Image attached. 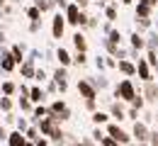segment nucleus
Wrapping results in <instances>:
<instances>
[{"label":"nucleus","mask_w":158,"mask_h":146,"mask_svg":"<svg viewBox=\"0 0 158 146\" xmlns=\"http://www.w3.org/2000/svg\"><path fill=\"white\" fill-rule=\"evenodd\" d=\"M44 85H46V88H44L46 93H59V85L54 83V81H46V83H44Z\"/></svg>","instance_id":"46"},{"label":"nucleus","mask_w":158,"mask_h":146,"mask_svg":"<svg viewBox=\"0 0 158 146\" xmlns=\"http://www.w3.org/2000/svg\"><path fill=\"white\" fill-rule=\"evenodd\" d=\"M107 39H110V42H114L117 46H122V42H124V37H122V32H119L117 27H114V29H112V32L107 34Z\"/></svg>","instance_id":"36"},{"label":"nucleus","mask_w":158,"mask_h":146,"mask_svg":"<svg viewBox=\"0 0 158 146\" xmlns=\"http://www.w3.org/2000/svg\"><path fill=\"white\" fill-rule=\"evenodd\" d=\"M148 146H158V129H151V139H148Z\"/></svg>","instance_id":"47"},{"label":"nucleus","mask_w":158,"mask_h":146,"mask_svg":"<svg viewBox=\"0 0 158 146\" xmlns=\"http://www.w3.org/2000/svg\"><path fill=\"white\" fill-rule=\"evenodd\" d=\"M49 117V107H44V105H37L34 107V112H32V119H34V124L41 122V119H46Z\"/></svg>","instance_id":"29"},{"label":"nucleus","mask_w":158,"mask_h":146,"mask_svg":"<svg viewBox=\"0 0 158 146\" xmlns=\"http://www.w3.org/2000/svg\"><path fill=\"white\" fill-rule=\"evenodd\" d=\"M29 127H32V124H29V119H27V117H20V119H17V131H22V134H24Z\"/></svg>","instance_id":"40"},{"label":"nucleus","mask_w":158,"mask_h":146,"mask_svg":"<svg viewBox=\"0 0 158 146\" xmlns=\"http://www.w3.org/2000/svg\"><path fill=\"white\" fill-rule=\"evenodd\" d=\"M83 105L88 112H98V100H83Z\"/></svg>","instance_id":"43"},{"label":"nucleus","mask_w":158,"mask_h":146,"mask_svg":"<svg viewBox=\"0 0 158 146\" xmlns=\"http://www.w3.org/2000/svg\"><path fill=\"white\" fill-rule=\"evenodd\" d=\"M34 144H37V146H49V139H46V136H41L39 141H34Z\"/></svg>","instance_id":"54"},{"label":"nucleus","mask_w":158,"mask_h":146,"mask_svg":"<svg viewBox=\"0 0 158 146\" xmlns=\"http://www.w3.org/2000/svg\"><path fill=\"white\" fill-rule=\"evenodd\" d=\"M85 29H98V17H90L88 24H85Z\"/></svg>","instance_id":"51"},{"label":"nucleus","mask_w":158,"mask_h":146,"mask_svg":"<svg viewBox=\"0 0 158 146\" xmlns=\"http://www.w3.org/2000/svg\"><path fill=\"white\" fill-rule=\"evenodd\" d=\"M153 29H156V32H158V20H156V22H153Z\"/></svg>","instance_id":"60"},{"label":"nucleus","mask_w":158,"mask_h":146,"mask_svg":"<svg viewBox=\"0 0 158 146\" xmlns=\"http://www.w3.org/2000/svg\"><path fill=\"white\" fill-rule=\"evenodd\" d=\"M34 81H37V83H46V81H51V78L46 76V71H44V68H37V76H34Z\"/></svg>","instance_id":"41"},{"label":"nucleus","mask_w":158,"mask_h":146,"mask_svg":"<svg viewBox=\"0 0 158 146\" xmlns=\"http://www.w3.org/2000/svg\"><path fill=\"white\" fill-rule=\"evenodd\" d=\"M100 146H122V144H119V141H114L112 136H105V139L100 141Z\"/></svg>","instance_id":"45"},{"label":"nucleus","mask_w":158,"mask_h":146,"mask_svg":"<svg viewBox=\"0 0 158 146\" xmlns=\"http://www.w3.org/2000/svg\"><path fill=\"white\" fill-rule=\"evenodd\" d=\"M7 139H10V131L5 127H0V141H7Z\"/></svg>","instance_id":"52"},{"label":"nucleus","mask_w":158,"mask_h":146,"mask_svg":"<svg viewBox=\"0 0 158 146\" xmlns=\"http://www.w3.org/2000/svg\"><path fill=\"white\" fill-rule=\"evenodd\" d=\"M105 61H107V68H117V59H114V56H105Z\"/></svg>","instance_id":"49"},{"label":"nucleus","mask_w":158,"mask_h":146,"mask_svg":"<svg viewBox=\"0 0 158 146\" xmlns=\"http://www.w3.org/2000/svg\"><path fill=\"white\" fill-rule=\"evenodd\" d=\"M90 136H93V139H95V141H102V139H105V136H107V131H105V129H102V127H95V129H93V134H90Z\"/></svg>","instance_id":"38"},{"label":"nucleus","mask_w":158,"mask_h":146,"mask_svg":"<svg viewBox=\"0 0 158 146\" xmlns=\"http://www.w3.org/2000/svg\"><path fill=\"white\" fill-rule=\"evenodd\" d=\"M131 136H134V141L136 144H148V139H151V129H148V124L146 122H134V127H131Z\"/></svg>","instance_id":"4"},{"label":"nucleus","mask_w":158,"mask_h":146,"mask_svg":"<svg viewBox=\"0 0 158 146\" xmlns=\"http://www.w3.org/2000/svg\"><path fill=\"white\" fill-rule=\"evenodd\" d=\"M129 46L136 49V51H146V34L131 32V34H129Z\"/></svg>","instance_id":"15"},{"label":"nucleus","mask_w":158,"mask_h":146,"mask_svg":"<svg viewBox=\"0 0 158 146\" xmlns=\"http://www.w3.org/2000/svg\"><path fill=\"white\" fill-rule=\"evenodd\" d=\"M105 131H107V136H112V139H114V141H119L122 146H129L131 141H134L131 131H127V129L119 124V122H110V124L105 127Z\"/></svg>","instance_id":"3"},{"label":"nucleus","mask_w":158,"mask_h":146,"mask_svg":"<svg viewBox=\"0 0 158 146\" xmlns=\"http://www.w3.org/2000/svg\"><path fill=\"white\" fill-rule=\"evenodd\" d=\"M51 81L59 85V93H66L68 90V68H63L59 66L56 71H54V76H51Z\"/></svg>","instance_id":"11"},{"label":"nucleus","mask_w":158,"mask_h":146,"mask_svg":"<svg viewBox=\"0 0 158 146\" xmlns=\"http://www.w3.org/2000/svg\"><path fill=\"white\" fill-rule=\"evenodd\" d=\"M66 15H61V12H56L54 17H51V37L54 39H63V32H66Z\"/></svg>","instance_id":"8"},{"label":"nucleus","mask_w":158,"mask_h":146,"mask_svg":"<svg viewBox=\"0 0 158 146\" xmlns=\"http://www.w3.org/2000/svg\"><path fill=\"white\" fill-rule=\"evenodd\" d=\"M102 12H105V20L112 22V24H114V22H117V17H119V10H117V5H114V2H110Z\"/></svg>","instance_id":"28"},{"label":"nucleus","mask_w":158,"mask_h":146,"mask_svg":"<svg viewBox=\"0 0 158 146\" xmlns=\"http://www.w3.org/2000/svg\"><path fill=\"white\" fill-rule=\"evenodd\" d=\"M24 146H37V144H34V141H27V144H24Z\"/></svg>","instance_id":"59"},{"label":"nucleus","mask_w":158,"mask_h":146,"mask_svg":"<svg viewBox=\"0 0 158 146\" xmlns=\"http://www.w3.org/2000/svg\"><path fill=\"white\" fill-rule=\"evenodd\" d=\"M12 2H22V0H12Z\"/></svg>","instance_id":"62"},{"label":"nucleus","mask_w":158,"mask_h":146,"mask_svg":"<svg viewBox=\"0 0 158 146\" xmlns=\"http://www.w3.org/2000/svg\"><path fill=\"white\" fill-rule=\"evenodd\" d=\"M136 76H139L141 83H151V81H156V78H153V68L148 66V61H146L143 56L136 61Z\"/></svg>","instance_id":"5"},{"label":"nucleus","mask_w":158,"mask_h":146,"mask_svg":"<svg viewBox=\"0 0 158 146\" xmlns=\"http://www.w3.org/2000/svg\"><path fill=\"white\" fill-rule=\"evenodd\" d=\"M0 44H5V32L0 29Z\"/></svg>","instance_id":"56"},{"label":"nucleus","mask_w":158,"mask_h":146,"mask_svg":"<svg viewBox=\"0 0 158 146\" xmlns=\"http://www.w3.org/2000/svg\"><path fill=\"white\" fill-rule=\"evenodd\" d=\"M117 71L122 76H127V78H134V76H136V63L129 61V59H124V61L117 63Z\"/></svg>","instance_id":"14"},{"label":"nucleus","mask_w":158,"mask_h":146,"mask_svg":"<svg viewBox=\"0 0 158 146\" xmlns=\"http://www.w3.org/2000/svg\"><path fill=\"white\" fill-rule=\"evenodd\" d=\"M27 17H29V22L41 20V10H39V7H34V5H29V7H27Z\"/></svg>","instance_id":"35"},{"label":"nucleus","mask_w":158,"mask_h":146,"mask_svg":"<svg viewBox=\"0 0 158 146\" xmlns=\"http://www.w3.org/2000/svg\"><path fill=\"white\" fill-rule=\"evenodd\" d=\"M71 39H73V46H76V51H88V39H85V34H83V32H76V34H73V37H71Z\"/></svg>","instance_id":"22"},{"label":"nucleus","mask_w":158,"mask_h":146,"mask_svg":"<svg viewBox=\"0 0 158 146\" xmlns=\"http://www.w3.org/2000/svg\"><path fill=\"white\" fill-rule=\"evenodd\" d=\"M17 105H20L22 112H27V115H32V112H34V102L29 100V95H20V98H17Z\"/></svg>","instance_id":"26"},{"label":"nucleus","mask_w":158,"mask_h":146,"mask_svg":"<svg viewBox=\"0 0 158 146\" xmlns=\"http://www.w3.org/2000/svg\"><path fill=\"white\" fill-rule=\"evenodd\" d=\"M153 5H156V7H158V0H153Z\"/></svg>","instance_id":"61"},{"label":"nucleus","mask_w":158,"mask_h":146,"mask_svg":"<svg viewBox=\"0 0 158 146\" xmlns=\"http://www.w3.org/2000/svg\"><path fill=\"white\" fill-rule=\"evenodd\" d=\"M49 115H54V117H59L61 122H66V119H71V110H68V105L63 102V100H54V102L49 105Z\"/></svg>","instance_id":"7"},{"label":"nucleus","mask_w":158,"mask_h":146,"mask_svg":"<svg viewBox=\"0 0 158 146\" xmlns=\"http://www.w3.org/2000/svg\"><path fill=\"white\" fill-rule=\"evenodd\" d=\"M134 24H136V29H134V32H139V34H143V32H151V29H153V20H151V17H134Z\"/></svg>","instance_id":"16"},{"label":"nucleus","mask_w":158,"mask_h":146,"mask_svg":"<svg viewBox=\"0 0 158 146\" xmlns=\"http://www.w3.org/2000/svg\"><path fill=\"white\" fill-rule=\"evenodd\" d=\"M56 61H59V66H63V68H68V66L73 63V56H71V51H68V49H63V46H59V49H56Z\"/></svg>","instance_id":"17"},{"label":"nucleus","mask_w":158,"mask_h":146,"mask_svg":"<svg viewBox=\"0 0 158 146\" xmlns=\"http://www.w3.org/2000/svg\"><path fill=\"white\" fill-rule=\"evenodd\" d=\"M95 68H98L100 73L107 68V61H105V56H98V59H95Z\"/></svg>","instance_id":"44"},{"label":"nucleus","mask_w":158,"mask_h":146,"mask_svg":"<svg viewBox=\"0 0 158 146\" xmlns=\"http://www.w3.org/2000/svg\"><path fill=\"white\" fill-rule=\"evenodd\" d=\"M41 29V20H37V22H29V32L34 34V32H39Z\"/></svg>","instance_id":"48"},{"label":"nucleus","mask_w":158,"mask_h":146,"mask_svg":"<svg viewBox=\"0 0 158 146\" xmlns=\"http://www.w3.org/2000/svg\"><path fill=\"white\" fill-rule=\"evenodd\" d=\"M73 146H85V144H83V141H73Z\"/></svg>","instance_id":"57"},{"label":"nucleus","mask_w":158,"mask_h":146,"mask_svg":"<svg viewBox=\"0 0 158 146\" xmlns=\"http://www.w3.org/2000/svg\"><path fill=\"white\" fill-rule=\"evenodd\" d=\"M76 88H78V95L83 98V100H98V90H95L93 83L88 81V76H85V78H80Z\"/></svg>","instance_id":"6"},{"label":"nucleus","mask_w":158,"mask_h":146,"mask_svg":"<svg viewBox=\"0 0 158 146\" xmlns=\"http://www.w3.org/2000/svg\"><path fill=\"white\" fill-rule=\"evenodd\" d=\"M129 105H131L134 110H139V112H143V107H146V98H143V93L139 90V93H136V98H134V100H131Z\"/></svg>","instance_id":"33"},{"label":"nucleus","mask_w":158,"mask_h":146,"mask_svg":"<svg viewBox=\"0 0 158 146\" xmlns=\"http://www.w3.org/2000/svg\"><path fill=\"white\" fill-rule=\"evenodd\" d=\"M93 122H95V127H107L110 124V112H102V110L93 112Z\"/></svg>","instance_id":"25"},{"label":"nucleus","mask_w":158,"mask_h":146,"mask_svg":"<svg viewBox=\"0 0 158 146\" xmlns=\"http://www.w3.org/2000/svg\"><path fill=\"white\" fill-rule=\"evenodd\" d=\"M37 61H32V59H27V61L20 66V71H22V78H32L34 81V76H37V66H34Z\"/></svg>","instance_id":"19"},{"label":"nucleus","mask_w":158,"mask_h":146,"mask_svg":"<svg viewBox=\"0 0 158 146\" xmlns=\"http://www.w3.org/2000/svg\"><path fill=\"white\" fill-rule=\"evenodd\" d=\"M15 68H17V61H15L12 51L10 49H2V54H0V71L2 73H12Z\"/></svg>","instance_id":"10"},{"label":"nucleus","mask_w":158,"mask_h":146,"mask_svg":"<svg viewBox=\"0 0 158 146\" xmlns=\"http://www.w3.org/2000/svg\"><path fill=\"white\" fill-rule=\"evenodd\" d=\"M141 93H143L146 102H151V105H158V81H151V83H143Z\"/></svg>","instance_id":"12"},{"label":"nucleus","mask_w":158,"mask_h":146,"mask_svg":"<svg viewBox=\"0 0 158 146\" xmlns=\"http://www.w3.org/2000/svg\"><path fill=\"white\" fill-rule=\"evenodd\" d=\"M5 2H7V0H0V10H2V7H5Z\"/></svg>","instance_id":"58"},{"label":"nucleus","mask_w":158,"mask_h":146,"mask_svg":"<svg viewBox=\"0 0 158 146\" xmlns=\"http://www.w3.org/2000/svg\"><path fill=\"white\" fill-rule=\"evenodd\" d=\"M12 105H15V102H12V98H7V95H2V98H0V110H2L5 115L12 110Z\"/></svg>","instance_id":"37"},{"label":"nucleus","mask_w":158,"mask_h":146,"mask_svg":"<svg viewBox=\"0 0 158 146\" xmlns=\"http://www.w3.org/2000/svg\"><path fill=\"white\" fill-rule=\"evenodd\" d=\"M0 90H2V95H7V98H12L15 93H20V85L12 83V81H2V85H0Z\"/></svg>","instance_id":"27"},{"label":"nucleus","mask_w":158,"mask_h":146,"mask_svg":"<svg viewBox=\"0 0 158 146\" xmlns=\"http://www.w3.org/2000/svg\"><path fill=\"white\" fill-rule=\"evenodd\" d=\"M151 68H158V51H151V49H146V56H143Z\"/></svg>","instance_id":"34"},{"label":"nucleus","mask_w":158,"mask_h":146,"mask_svg":"<svg viewBox=\"0 0 158 146\" xmlns=\"http://www.w3.org/2000/svg\"><path fill=\"white\" fill-rule=\"evenodd\" d=\"M73 63H78V66H85V63H88V54H85V51H76V56H73Z\"/></svg>","instance_id":"39"},{"label":"nucleus","mask_w":158,"mask_h":146,"mask_svg":"<svg viewBox=\"0 0 158 146\" xmlns=\"http://www.w3.org/2000/svg\"><path fill=\"white\" fill-rule=\"evenodd\" d=\"M88 81L93 83V88H95L98 93H100V90H107V88H110V81H107L102 73H100V76H88Z\"/></svg>","instance_id":"21"},{"label":"nucleus","mask_w":158,"mask_h":146,"mask_svg":"<svg viewBox=\"0 0 158 146\" xmlns=\"http://www.w3.org/2000/svg\"><path fill=\"white\" fill-rule=\"evenodd\" d=\"M146 49L158 51V32H156V29H151V32L146 34Z\"/></svg>","instance_id":"30"},{"label":"nucleus","mask_w":158,"mask_h":146,"mask_svg":"<svg viewBox=\"0 0 158 146\" xmlns=\"http://www.w3.org/2000/svg\"><path fill=\"white\" fill-rule=\"evenodd\" d=\"M73 2H76V5H78L80 10H85V7H88V5H90V2H93V0H73Z\"/></svg>","instance_id":"53"},{"label":"nucleus","mask_w":158,"mask_h":146,"mask_svg":"<svg viewBox=\"0 0 158 146\" xmlns=\"http://www.w3.org/2000/svg\"><path fill=\"white\" fill-rule=\"evenodd\" d=\"M90 146H100V144H90Z\"/></svg>","instance_id":"64"},{"label":"nucleus","mask_w":158,"mask_h":146,"mask_svg":"<svg viewBox=\"0 0 158 146\" xmlns=\"http://www.w3.org/2000/svg\"><path fill=\"white\" fill-rule=\"evenodd\" d=\"M27 144V136L22 134V131H10V139H7V146H24Z\"/></svg>","instance_id":"23"},{"label":"nucleus","mask_w":158,"mask_h":146,"mask_svg":"<svg viewBox=\"0 0 158 146\" xmlns=\"http://www.w3.org/2000/svg\"><path fill=\"white\" fill-rule=\"evenodd\" d=\"M112 29H114V24H112V22H105V24H102V34H105V37H107Z\"/></svg>","instance_id":"50"},{"label":"nucleus","mask_w":158,"mask_h":146,"mask_svg":"<svg viewBox=\"0 0 158 146\" xmlns=\"http://www.w3.org/2000/svg\"><path fill=\"white\" fill-rule=\"evenodd\" d=\"M139 88L134 85L131 78H122L117 85H114V90H112V98L114 100H122V102H131L134 98H136Z\"/></svg>","instance_id":"1"},{"label":"nucleus","mask_w":158,"mask_h":146,"mask_svg":"<svg viewBox=\"0 0 158 146\" xmlns=\"http://www.w3.org/2000/svg\"><path fill=\"white\" fill-rule=\"evenodd\" d=\"M63 15H66V22H68L71 27H80V29H83V27L88 24V20H90V15H88L85 10H80L76 2H71V5L66 7Z\"/></svg>","instance_id":"2"},{"label":"nucleus","mask_w":158,"mask_h":146,"mask_svg":"<svg viewBox=\"0 0 158 146\" xmlns=\"http://www.w3.org/2000/svg\"><path fill=\"white\" fill-rule=\"evenodd\" d=\"M127 119H134V122H139V110H134L131 105L127 107Z\"/></svg>","instance_id":"42"},{"label":"nucleus","mask_w":158,"mask_h":146,"mask_svg":"<svg viewBox=\"0 0 158 146\" xmlns=\"http://www.w3.org/2000/svg\"><path fill=\"white\" fill-rule=\"evenodd\" d=\"M100 42H102V46H105V51H107V56H114V59L119 56V49H122V46H117L114 42H110L107 37H102Z\"/></svg>","instance_id":"24"},{"label":"nucleus","mask_w":158,"mask_h":146,"mask_svg":"<svg viewBox=\"0 0 158 146\" xmlns=\"http://www.w3.org/2000/svg\"><path fill=\"white\" fill-rule=\"evenodd\" d=\"M24 136H27V141H39L41 139V131H39V127L37 124H32L27 131H24Z\"/></svg>","instance_id":"32"},{"label":"nucleus","mask_w":158,"mask_h":146,"mask_svg":"<svg viewBox=\"0 0 158 146\" xmlns=\"http://www.w3.org/2000/svg\"><path fill=\"white\" fill-rule=\"evenodd\" d=\"M34 7H39L41 12H51L56 7V2L54 0H34Z\"/></svg>","instance_id":"31"},{"label":"nucleus","mask_w":158,"mask_h":146,"mask_svg":"<svg viewBox=\"0 0 158 146\" xmlns=\"http://www.w3.org/2000/svg\"><path fill=\"white\" fill-rule=\"evenodd\" d=\"M29 100L34 105L44 102V100H46V90H44L41 85H32V88H29Z\"/></svg>","instance_id":"18"},{"label":"nucleus","mask_w":158,"mask_h":146,"mask_svg":"<svg viewBox=\"0 0 158 146\" xmlns=\"http://www.w3.org/2000/svg\"><path fill=\"white\" fill-rule=\"evenodd\" d=\"M139 146H148V144H139Z\"/></svg>","instance_id":"63"},{"label":"nucleus","mask_w":158,"mask_h":146,"mask_svg":"<svg viewBox=\"0 0 158 146\" xmlns=\"http://www.w3.org/2000/svg\"><path fill=\"white\" fill-rule=\"evenodd\" d=\"M153 10H156L153 0H136V5H134V17H153Z\"/></svg>","instance_id":"9"},{"label":"nucleus","mask_w":158,"mask_h":146,"mask_svg":"<svg viewBox=\"0 0 158 146\" xmlns=\"http://www.w3.org/2000/svg\"><path fill=\"white\" fill-rule=\"evenodd\" d=\"M10 51H12V56H15L17 66H22V63L27 61V59H24V54H27V46H24V44H12V46H10Z\"/></svg>","instance_id":"20"},{"label":"nucleus","mask_w":158,"mask_h":146,"mask_svg":"<svg viewBox=\"0 0 158 146\" xmlns=\"http://www.w3.org/2000/svg\"><path fill=\"white\" fill-rule=\"evenodd\" d=\"M110 117L117 119V122H124V119H127V107L122 105V100H112V102H110Z\"/></svg>","instance_id":"13"},{"label":"nucleus","mask_w":158,"mask_h":146,"mask_svg":"<svg viewBox=\"0 0 158 146\" xmlns=\"http://www.w3.org/2000/svg\"><path fill=\"white\" fill-rule=\"evenodd\" d=\"M122 5H134V0H119Z\"/></svg>","instance_id":"55"}]
</instances>
